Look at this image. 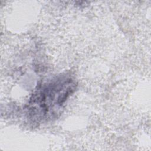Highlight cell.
<instances>
[{
  "label": "cell",
  "mask_w": 151,
  "mask_h": 151,
  "mask_svg": "<svg viewBox=\"0 0 151 151\" xmlns=\"http://www.w3.org/2000/svg\"><path fill=\"white\" fill-rule=\"evenodd\" d=\"M76 86L75 80L68 76H58L40 86L29 102L30 114L39 120L54 118Z\"/></svg>",
  "instance_id": "1"
}]
</instances>
